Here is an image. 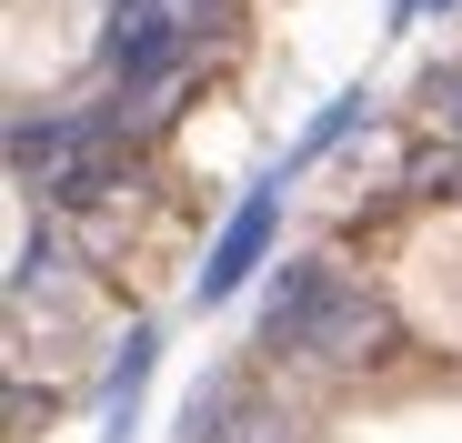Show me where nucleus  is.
<instances>
[{
	"mask_svg": "<svg viewBox=\"0 0 462 443\" xmlns=\"http://www.w3.org/2000/svg\"><path fill=\"white\" fill-rule=\"evenodd\" d=\"M262 343L291 353V363H322V373H352V363H372L382 343H393V313H382V292L342 282L332 262H291L282 292H272Z\"/></svg>",
	"mask_w": 462,
	"mask_h": 443,
	"instance_id": "1",
	"label": "nucleus"
},
{
	"mask_svg": "<svg viewBox=\"0 0 462 443\" xmlns=\"http://www.w3.org/2000/svg\"><path fill=\"white\" fill-rule=\"evenodd\" d=\"M221 0H121V31H111V81H121V111L131 101H162L181 81L191 41L211 31Z\"/></svg>",
	"mask_w": 462,
	"mask_h": 443,
	"instance_id": "2",
	"label": "nucleus"
},
{
	"mask_svg": "<svg viewBox=\"0 0 462 443\" xmlns=\"http://www.w3.org/2000/svg\"><path fill=\"white\" fill-rule=\"evenodd\" d=\"M291 182H301V172H291V162H272V172L242 192V212L221 222V242H211V262H201V282H191V303H201V313H211V303H231V292L262 272V252L282 242V202H291Z\"/></svg>",
	"mask_w": 462,
	"mask_h": 443,
	"instance_id": "3",
	"label": "nucleus"
},
{
	"mask_svg": "<svg viewBox=\"0 0 462 443\" xmlns=\"http://www.w3.org/2000/svg\"><path fill=\"white\" fill-rule=\"evenodd\" d=\"M151 353H162V323H131V343L111 353V383H101V443H131V403L151 383Z\"/></svg>",
	"mask_w": 462,
	"mask_h": 443,
	"instance_id": "4",
	"label": "nucleus"
},
{
	"mask_svg": "<svg viewBox=\"0 0 462 443\" xmlns=\"http://www.w3.org/2000/svg\"><path fill=\"white\" fill-rule=\"evenodd\" d=\"M362 111H372V91H342V101H322V111H312V131H301V141H291L282 162H291V172H312V162L332 152V141H342V131H352Z\"/></svg>",
	"mask_w": 462,
	"mask_h": 443,
	"instance_id": "5",
	"label": "nucleus"
},
{
	"mask_svg": "<svg viewBox=\"0 0 462 443\" xmlns=\"http://www.w3.org/2000/svg\"><path fill=\"white\" fill-rule=\"evenodd\" d=\"M422 11H462V0H393V21H422Z\"/></svg>",
	"mask_w": 462,
	"mask_h": 443,
	"instance_id": "6",
	"label": "nucleus"
}]
</instances>
